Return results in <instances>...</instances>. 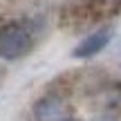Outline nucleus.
Listing matches in <instances>:
<instances>
[{"label":"nucleus","instance_id":"obj_1","mask_svg":"<svg viewBox=\"0 0 121 121\" xmlns=\"http://www.w3.org/2000/svg\"><path fill=\"white\" fill-rule=\"evenodd\" d=\"M31 45H34V36L29 27L22 22H11L0 29V58H20L31 49Z\"/></svg>","mask_w":121,"mask_h":121},{"label":"nucleus","instance_id":"obj_2","mask_svg":"<svg viewBox=\"0 0 121 121\" xmlns=\"http://www.w3.org/2000/svg\"><path fill=\"white\" fill-rule=\"evenodd\" d=\"M108 43H110V29H96V31H92L90 36H85V38L72 49V56L74 58H90V56H94V54H99Z\"/></svg>","mask_w":121,"mask_h":121},{"label":"nucleus","instance_id":"obj_3","mask_svg":"<svg viewBox=\"0 0 121 121\" xmlns=\"http://www.w3.org/2000/svg\"><path fill=\"white\" fill-rule=\"evenodd\" d=\"M36 117L38 119H43V121H49V119H54V117H58L60 114V101L56 99V96H47V99H43V101H38L36 103Z\"/></svg>","mask_w":121,"mask_h":121},{"label":"nucleus","instance_id":"obj_4","mask_svg":"<svg viewBox=\"0 0 121 121\" xmlns=\"http://www.w3.org/2000/svg\"><path fill=\"white\" fill-rule=\"evenodd\" d=\"M101 121H114V119H101Z\"/></svg>","mask_w":121,"mask_h":121},{"label":"nucleus","instance_id":"obj_5","mask_svg":"<svg viewBox=\"0 0 121 121\" xmlns=\"http://www.w3.org/2000/svg\"><path fill=\"white\" fill-rule=\"evenodd\" d=\"M65 121H72V119H65Z\"/></svg>","mask_w":121,"mask_h":121}]
</instances>
